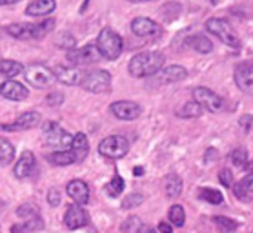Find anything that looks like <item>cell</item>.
<instances>
[{
	"instance_id": "7402d4cb",
	"label": "cell",
	"mask_w": 253,
	"mask_h": 233,
	"mask_svg": "<svg viewBox=\"0 0 253 233\" xmlns=\"http://www.w3.org/2000/svg\"><path fill=\"white\" fill-rule=\"evenodd\" d=\"M69 149L73 151V155L77 157V162H81L87 157L89 153V142H87V137L84 133H77L73 137V140H71V146Z\"/></svg>"
},
{
	"instance_id": "74e56055",
	"label": "cell",
	"mask_w": 253,
	"mask_h": 233,
	"mask_svg": "<svg viewBox=\"0 0 253 233\" xmlns=\"http://www.w3.org/2000/svg\"><path fill=\"white\" fill-rule=\"evenodd\" d=\"M142 202H144L142 193H131L129 197H126V199L122 200V208H124V210H131L135 206H140Z\"/></svg>"
},
{
	"instance_id": "44dd1931",
	"label": "cell",
	"mask_w": 253,
	"mask_h": 233,
	"mask_svg": "<svg viewBox=\"0 0 253 233\" xmlns=\"http://www.w3.org/2000/svg\"><path fill=\"white\" fill-rule=\"evenodd\" d=\"M6 33L18 40H37V37H35V24H9L6 28Z\"/></svg>"
},
{
	"instance_id": "836d02e7",
	"label": "cell",
	"mask_w": 253,
	"mask_h": 233,
	"mask_svg": "<svg viewBox=\"0 0 253 233\" xmlns=\"http://www.w3.org/2000/svg\"><path fill=\"white\" fill-rule=\"evenodd\" d=\"M213 222L217 224V228H219L220 232H224V233H233L237 228H239V224H237L233 219H230V217L217 215V217H213Z\"/></svg>"
},
{
	"instance_id": "681fc988",
	"label": "cell",
	"mask_w": 253,
	"mask_h": 233,
	"mask_svg": "<svg viewBox=\"0 0 253 233\" xmlns=\"http://www.w3.org/2000/svg\"><path fill=\"white\" fill-rule=\"evenodd\" d=\"M127 2H133V4H142V2H151V0H127Z\"/></svg>"
},
{
	"instance_id": "c3c4849f",
	"label": "cell",
	"mask_w": 253,
	"mask_h": 233,
	"mask_svg": "<svg viewBox=\"0 0 253 233\" xmlns=\"http://www.w3.org/2000/svg\"><path fill=\"white\" fill-rule=\"evenodd\" d=\"M133 173H135L137 177H140L144 173V168H140V166H138V168H135V170H133Z\"/></svg>"
},
{
	"instance_id": "ba28073f",
	"label": "cell",
	"mask_w": 253,
	"mask_h": 233,
	"mask_svg": "<svg viewBox=\"0 0 253 233\" xmlns=\"http://www.w3.org/2000/svg\"><path fill=\"white\" fill-rule=\"evenodd\" d=\"M42 131H44V140L49 146H55V148H69L71 146L73 135L68 133L64 128H60L57 122H46L42 126Z\"/></svg>"
},
{
	"instance_id": "e575fe53",
	"label": "cell",
	"mask_w": 253,
	"mask_h": 233,
	"mask_svg": "<svg viewBox=\"0 0 253 233\" xmlns=\"http://www.w3.org/2000/svg\"><path fill=\"white\" fill-rule=\"evenodd\" d=\"M142 228V221L138 219V217L131 215V217H127L126 221L122 222V226H121V232L122 233H138V230Z\"/></svg>"
},
{
	"instance_id": "7a4b0ae2",
	"label": "cell",
	"mask_w": 253,
	"mask_h": 233,
	"mask_svg": "<svg viewBox=\"0 0 253 233\" xmlns=\"http://www.w3.org/2000/svg\"><path fill=\"white\" fill-rule=\"evenodd\" d=\"M97 49L104 58L117 60L124 51V40L119 33H115L111 28H104L97 37Z\"/></svg>"
},
{
	"instance_id": "b9f144b4",
	"label": "cell",
	"mask_w": 253,
	"mask_h": 233,
	"mask_svg": "<svg viewBox=\"0 0 253 233\" xmlns=\"http://www.w3.org/2000/svg\"><path fill=\"white\" fill-rule=\"evenodd\" d=\"M60 199H62V195H60V191H58L57 188H51L47 191V204L49 206L57 208V206L60 204Z\"/></svg>"
},
{
	"instance_id": "8fae6325",
	"label": "cell",
	"mask_w": 253,
	"mask_h": 233,
	"mask_svg": "<svg viewBox=\"0 0 253 233\" xmlns=\"http://www.w3.org/2000/svg\"><path fill=\"white\" fill-rule=\"evenodd\" d=\"M64 224L68 230H81V228L89 224V215L82 206L69 204L66 213H64Z\"/></svg>"
},
{
	"instance_id": "9a60e30c",
	"label": "cell",
	"mask_w": 253,
	"mask_h": 233,
	"mask_svg": "<svg viewBox=\"0 0 253 233\" xmlns=\"http://www.w3.org/2000/svg\"><path fill=\"white\" fill-rule=\"evenodd\" d=\"M0 95L7 100L20 102V100H26L29 97V90L24 88V84H20L17 80H6L0 84Z\"/></svg>"
},
{
	"instance_id": "277c9868",
	"label": "cell",
	"mask_w": 253,
	"mask_h": 233,
	"mask_svg": "<svg viewBox=\"0 0 253 233\" xmlns=\"http://www.w3.org/2000/svg\"><path fill=\"white\" fill-rule=\"evenodd\" d=\"M127 151H129V142L122 135H110L98 144V153L106 159H122L127 155Z\"/></svg>"
},
{
	"instance_id": "7bdbcfd3",
	"label": "cell",
	"mask_w": 253,
	"mask_h": 233,
	"mask_svg": "<svg viewBox=\"0 0 253 233\" xmlns=\"http://www.w3.org/2000/svg\"><path fill=\"white\" fill-rule=\"evenodd\" d=\"M219 181H220V184H224L226 188H231V186H233V177H231V171L228 170V168L220 170Z\"/></svg>"
},
{
	"instance_id": "2e32d148",
	"label": "cell",
	"mask_w": 253,
	"mask_h": 233,
	"mask_svg": "<svg viewBox=\"0 0 253 233\" xmlns=\"http://www.w3.org/2000/svg\"><path fill=\"white\" fill-rule=\"evenodd\" d=\"M188 77V69L184 66H168V68L161 69L155 73V82L157 84H173V82H180Z\"/></svg>"
},
{
	"instance_id": "f1b7e54d",
	"label": "cell",
	"mask_w": 253,
	"mask_h": 233,
	"mask_svg": "<svg viewBox=\"0 0 253 233\" xmlns=\"http://www.w3.org/2000/svg\"><path fill=\"white\" fill-rule=\"evenodd\" d=\"M11 160H15V146L7 139L0 137V164L7 166Z\"/></svg>"
},
{
	"instance_id": "7c38bea8",
	"label": "cell",
	"mask_w": 253,
	"mask_h": 233,
	"mask_svg": "<svg viewBox=\"0 0 253 233\" xmlns=\"http://www.w3.org/2000/svg\"><path fill=\"white\" fill-rule=\"evenodd\" d=\"M237 88L246 93V95H253V62H241L235 68L233 73Z\"/></svg>"
},
{
	"instance_id": "5bb4252c",
	"label": "cell",
	"mask_w": 253,
	"mask_h": 233,
	"mask_svg": "<svg viewBox=\"0 0 253 233\" xmlns=\"http://www.w3.org/2000/svg\"><path fill=\"white\" fill-rule=\"evenodd\" d=\"M39 124H41V113H39V111H26V113L20 115L17 120L0 124V128L6 131H26Z\"/></svg>"
},
{
	"instance_id": "9c48e42d",
	"label": "cell",
	"mask_w": 253,
	"mask_h": 233,
	"mask_svg": "<svg viewBox=\"0 0 253 233\" xmlns=\"http://www.w3.org/2000/svg\"><path fill=\"white\" fill-rule=\"evenodd\" d=\"M66 58L73 66H89V64L98 62L102 58V55H100V51L97 49L95 44H87L84 47H75V49L68 51V57Z\"/></svg>"
},
{
	"instance_id": "60d3db41",
	"label": "cell",
	"mask_w": 253,
	"mask_h": 233,
	"mask_svg": "<svg viewBox=\"0 0 253 233\" xmlns=\"http://www.w3.org/2000/svg\"><path fill=\"white\" fill-rule=\"evenodd\" d=\"M239 128H241L244 133L253 131V115H242L241 119H239Z\"/></svg>"
},
{
	"instance_id": "f546056e",
	"label": "cell",
	"mask_w": 253,
	"mask_h": 233,
	"mask_svg": "<svg viewBox=\"0 0 253 233\" xmlns=\"http://www.w3.org/2000/svg\"><path fill=\"white\" fill-rule=\"evenodd\" d=\"M199 199L208 202V204L213 206H219L224 202V195L220 193L219 189H213V188H202L201 193H199Z\"/></svg>"
},
{
	"instance_id": "30bf717a",
	"label": "cell",
	"mask_w": 253,
	"mask_h": 233,
	"mask_svg": "<svg viewBox=\"0 0 253 233\" xmlns=\"http://www.w3.org/2000/svg\"><path fill=\"white\" fill-rule=\"evenodd\" d=\"M131 31L140 39H157L162 35L161 26L146 17H137L131 20Z\"/></svg>"
},
{
	"instance_id": "603a6c76",
	"label": "cell",
	"mask_w": 253,
	"mask_h": 233,
	"mask_svg": "<svg viewBox=\"0 0 253 233\" xmlns=\"http://www.w3.org/2000/svg\"><path fill=\"white\" fill-rule=\"evenodd\" d=\"M233 193L239 200L253 199V173H250V175H246L244 179L237 182L233 186Z\"/></svg>"
},
{
	"instance_id": "484cf974",
	"label": "cell",
	"mask_w": 253,
	"mask_h": 233,
	"mask_svg": "<svg viewBox=\"0 0 253 233\" xmlns=\"http://www.w3.org/2000/svg\"><path fill=\"white\" fill-rule=\"evenodd\" d=\"M47 160L55 166H69V164H75L77 157L73 155L71 149H60V151H55V153L47 155Z\"/></svg>"
},
{
	"instance_id": "ac0fdd59",
	"label": "cell",
	"mask_w": 253,
	"mask_h": 233,
	"mask_svg": "<svg viewBox=\"0 0 253 233\" xmlns=\"http://www.w3.org/2000/svg\"><path fill=\"white\" fill-rule=\"evenodd\" d=\"M53 73L57 77L58 82H62L66 86H81L84 71L73 68V66H58L53 69Z\"/></svg>"
},
{
	"instance_id": "f35d334b",
	"label": "cell",
	"mask_w": 253,
	"mask_h": 233,
	"mask_svg": "<svg viewBox=\"0 0 253 233\" xmlns=\"http://www.w3.org/2000/svg\"><path fill=\"white\" fill-rule=\"evenodd\" d=\"M62 102H64V93H62V91H58V90L51 91V93L46 97V104H47V106H51V108L62 106Z\"/></svg>"
},
{
	"instance_id": "cb8c5ba5",
	"label": "cell",
	"mask_w": 253,
	"mask_h": 233,
	"mask_svg": "<svg viewBox=\"0 0 253 233\" xmlns=\"http://www.w3.org/2000/svg\"><path fill=\"white\" fill-rule=\"evenodd\" d=\"M186 44L190 46L191 49H195L197 53H210L213 49V42L210 39H208L206 35H191V37H188V40H186Z\"/></svg>"
},
{
	"instance_id": "1f68e13d",
	"label": "cell",
	"mask_w": 253,
	"mask_h": 233,
	"mask_svg": "<svg viewBox=\"0 0 253 233\" xmlns=\"http://www.w3.org/2000/svg\"><path fill=\"white\" fill-rule=\"evenodd\" d=\"M55 46L60 47V49L71 51V49H75L77 39L73 37V33H69V31H60V33L57 35V39H55Z\"/></svg>"
},
{
	"instance_id": "f907efd6",
	"label": "cell",
	"mask_w": 253,
	"mask_h": 233,
	"mask_svg": "<svg viewBox=\"0 0 253 233\" xmlns=\"http://www.w3.org/2000/svg\"><path fill=\"white\" fill-rule=\"evenodd\" d=\"M246 168H250V170H252V173H253V160H252V162H248Z\"/></svg>"
},
{
	"instance_id": "83f0119b",
	"label": "cell",
	"mask_w": 253,
	"mask_h": 233,
	"mask_svg": "<svg viewBox=\"0 0 253 233\" xmlns=\"http://www.w3.org/2000/svg\"><path fill=\"white\" fill-rule=\"evenodd\" d=\"M202 111L204 109L195 100H191V102H184L177 109V117H180V119H197V117L202 115Z\"/></svg>"
},
{
	"instance_id": "ee69618b",
	"label": "cell",
	"mask_w": 253,
	"mask_h": 233,
	"mask_svg": "<svg viewBox=\"0 0 253 233\" xmlns=\"http://www.w3.org/2000/svg\"><path fill=\"white\" fill-rule=\"evenodd\" d=\"M159 232L161 233H173V228H171L169 222L162 221V222H159Z\"/></svg>"
},
{
	"instance_id": "d6a6232c",
	"label": "cell",
	"mask_w": 253,
	"mask_h": 233,
	"mask_svg": "<svg viewBox=\"0 0 253 233\" xmlns=\"http://www.w3.org/2000/svg\"><path fill=\"white\" fill-rule=\"evenodd\" d=\"M124 186H126V184H124V179H122L121 175H113V179L104 186V189H106V193L110 195L111 199H117V197L122 193Z\"/></svg>"
},
{
	"instance_id": "4316f807",
	"label": "cell",
	"mask_w": 253,
	"mask_h": 233,
	"mask_svg": "<svg viewBox=\"0 0 253 233\" xmlns=\"http://www.w3.org/2000/svg\"><path fill=\"white\" fill-rule=\"evenodd\" d=\"M24 64L15 62V60H0V75H4L7 79H15L18 75L24 73Z\"/></svg>"
},
{
	"instance_id": "7dc6e473",
	"label": "cell",
	"mask_w": 253,
	"mask_h": 233,
	"mask_svg": "<svg viewBox=\"0 0 253 233\" xmlns=\"http://www.w3.org/2000/svg\"><path fill=\"white\" fill-rule=\"evenodd\" d=\"M18 0H0V6H9V4H17Z\"/></svg>"
},
{
	"instance_id": "8d00e7d4",
	"label": "cell",
	"mask_w": 253,
	"mask_h": 233,
	"mask_svg": "<svg viewBox=\"0 0 253 233\" xmlns=\"http://www.w3.org/2000/svg\"><path fill=\"white\" fill-rule=\"evenodd\" d=\"M17 215L20 217V219H31V217H37V215H41V211H39V208L35 204H22L20 208L17 210Z\"/></svg>"
},
{
	"instance_id": "4fadbf2b",
	"label": "cell",
	"mask_w": 253,
	"mask_h": 233,
	"mask_svg": "<svg viewBox=\"0 0 253 233\" xmlns=\"http://www.w3.org/2000/svg\"><path fill=\"white\" fill-rule=\"evenodd\" d=\"M110 111L119 120H135L140 117L142 108L137 102H131V100H117L110 106Z\"/></svg>"
},
{
	"instance_id": "ab89813d",
	"label": "cell",
	"mask_w": 253,
	"mask_h": 233,
	"mask_svg": "<svg viewBox=\"0 0 253 233\" xmlns=\"http://www.w3.org/2000/svg\"><path fill=\"white\" fill-rule=\"evenodd\" d=\"M24 226L28 228L29 232L44 230V221H42V217H41V215H37V217H31V219H28V221L24 222Z\"/></svg>"
},
{
	"instance_id": "4dcf8cb0",
	"label": "cell",
	"mask_w": 253,
	"mask_h": 233,
	"mask_svg": "<svg viewBox=\"0 0 253 233\" xmlns=\"http://www.w3.org/2000/svg\"><path fill=\"white\" fill-rule=\"evenodd\" d=\"M168 219H169V224L177 228H182L186 224V211L180 204H173L168 211Z\"/></svg>"
},
{
	"instance_id": "e0dca14e",
	"label": "cell",
	"mask_w": 253,
	"mask_h": 233,
	"mask_svg": "<svg viewBox=\"0 0 253 233\" xmlns=\"http://www.w3.org/2000/svg\"><path fill=\"white\" fill-rule=\"evenodd\" d=\"M66 193L73 199V202L79 206H84L89 202V188H87V184L81 179H75V181L68 182V186H66Z\"/></svg>"
},
{
	"instance_id": "816d5d0a",
	"label": "cell",
	"mask_w": 253,
	"mask_h": 233,
	"mask_svg": "<svg viewBox=\"0 0 253 233\" xmlns=\"http://www.w3.org/2000/svg\"><path fill=\"white\" fill-rule=\"evenodd\" d=\"M211 2H213V4H217V0H211Z\"/></svg>"
},
{
	"instance_id": "8992f818",
	"label": "cell",
	"mask_w": 253,
	"mask_h": 233,
	"mask_svg": "<svg viewBox=\"0 0 253 233\" xmlns=\"http://www.w3.org/2000/svg\"><path fill=\"white\" fill-rule=\"evenodd\" d=\"M193 100H195L202 109H208L210 113H220L224 111L226 102L224 98L219 97L215 91H211L210 88H204V86H199L193 90Z\"/></svg>"
},
{
	"instance_id": "bcb514c9",
	"label": "cell",
	"mask_w": 253,
	"mask_h": 233,
	"mask_svg": "<svg viewBox=\"0 0 253 233\" xmlns=\"http://www.w3.org/2000/svg\"><path fill=\"white\" fill-rule=\"evenodd\" d=\"M138 233H157V230H155V228H151V226H144V224H142V228L138 230Z\"/></svg>"
},
{
	"instance_id": "3957f363",
	"label": "cell",
	"mask_w": 253,
	"mask_h": 233,
	"mask_svg": "<svg viewBox=\"0 0 253 233\" xmlns=\"http://www.w3.org/2000/svg\"><path fill=\"white\" fill-rule=\"evenodd\" d=\"M206 29L211 35H215L222 44L230 46V47H235V49L241 47L239 35L235 33V29L231 28L230 22L224 20V18H210L206 22Z\"/></svg>"
},
{
	"instance_id": "f6af8a7d",
	"label": "cell",
	"mask_w": 253,
	"mask_h": 233,
	"mask_svg": "<svg viewBox=\"0 0 253 233\" xmlns=\"http://www.w3.org/2000/svg\"><path fill=\"white\" fill-rule=\"evenodd\" d=\"M11 233H31V232L24 224H15V226H11Z\"/></svg>"
},
{
	"instance_id": "ffe728a7",
	"label": "cell",
	"mask_w": 253,
	"mask_h": 233,
	"mask_svg": "<svg viewBox=\"0 0 253 233\" xmlns=\"http://www.w3.org/2000/svg\"><path fill=\"white\" fill-rule=\"evenodd\" d=\"M57 0H31L26 7V15L29 17H47L55 11Z\"/></svg>"
},
{
	"instance_id": "d6986e66",
	"label": "cell",
	"mask_w": 253,
	"mask_h": 233,
	"mask_svg": "<svg viewBox=\"0 0 253 233\" xmlns=\"http://www.w3.org/2000/svg\"><path fill=\"white\" fill-rule=\"evenodd\" d=\"M35 164H37V160H35L33 151H24L20 155V159L17 160L15 168H13V175L17 177V179H26V177H29L33 173Z\"/></svg>"
},
{
	"instance_id": "d4e9b609",
	"label": "cell",
	"mask_w": 253,
	"mask_h": 233,
	"mask_svg": "<svg viewBox=\"0 0 253 233\" xmlns=\"http://www.w3.org/2000/svg\"><path fill=\"white\" fill-rule=\"evenodd\" d=\"M182 179L175 173H169L166 177V181H164V191H166V197L169 199H177L178 195L182 193Z\"/></svg>"
},
{
	"instance_id": "d590c367",
	"label": "cell",
	"mask_w": 253,
	"mask_h": 233,
	"mask_svg": "<svg viewBox=\"0 0 253 233\" xmlns=\"http://www.w3.org/2000/svg\"><path fill=\"white\" fill-rule=\"evenodd\" d=\"M230 160L233 162V166H237V168H246L248 166V153L244 148H237L231 151L230 155Z\"/></svg>"
},
{
	"instance_id": "5b68a950",
	"label": "cell",
	"mask_w": 253,
	"mask_h": 233,
	"mask_svg": "<svg viewBox=\"0 0 253 233\" xmlns=\"http://www.w3.org/2000/svg\"><path fill=\"white\" fill-rule=\"evenodd\" d=\"M110 86H111V75L106 69L86 71L81 82L82 90L89 91V93H106V91H110Z\"/></svg>"
},
{
	"instance_id": "52a82bcc",
	"label": "cell",
	"mask_w": 253,
	"mask_h": 233,
	"mask_svg": "<svg viewBox=\"0 0 253 233\" xmlns=\"http://www.w3.org/2000/svg\"><path fill=\"white\" fill-rule=\"evenodd\" d=\"M26 71V79H28L29 86L33 88H39V90H44V88H49L57 82V77L53 73V69H49L44 64H31Z\"/></svg>"
},
{
	"instance_id": "6da1fadb",
	"label": "cell",
	"mask_w": 253,
	"mask_h": 233,
	"mask_svg": "<svg viewBox=\"0 0 253 233\" xmlns=\"http://www.w3.org/2000/svg\"><path fill=\"white\" fill-rule=\"evenodd\" d=\"M162 66H164V55L161 51H142L131 57L127 64V71L135 79H144L161 71Z\"/></svg>"
}]
</instances>
